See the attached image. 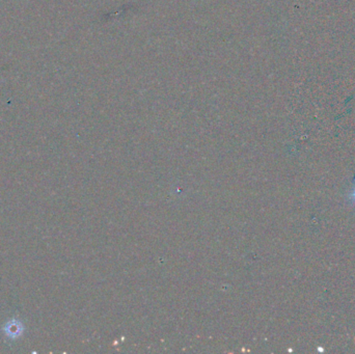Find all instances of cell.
Instances as JSON below:
<instances>
[{"label":"cell","mask_w":355,"mask_h":354,"mask_svg":"<svg viewBox=\"0 0 355 354\" xmlns=\"http://www.w3.org/2000/svg\"><path fill=\"white\" fill-rule=\"evenodd\" d=\"M5 332H6L7 336H9L11 338H17L22 334L23 327H22V324L20 323L19 321H11V322H9V323H7Z\"/></svg>","instance_id":"1"},{"label":"cell","mask_w":355,"mask_h":354,"mask_svg":"<svg viewBox=\"0 0 355 354\" xmlns=\"http://www.w3.org/2000/svg\"><path fill=\"white\" fill-rule=\"evenodd\" d=\"M350 199L353 201V203L355 204V188L353 189V191H352V193H351V196H350Z\"/></svg>","instance_id":"2"}]
</instances>
